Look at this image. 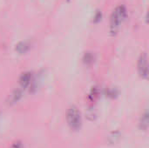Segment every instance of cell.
Segmentation results:
<instances>
[{
	"label": "cell",
	"mask_w": 149,
	"mask_h": 148,
	"mask_svg": "<svg viewBox=\"0 0 149 148\" xmlns=\"http://www.w3.org/2000/svg\"><path fill=\"white\" fill-rule=\"evenodd\" d=\"M31 82V73H24L19 79V83L23 88L30 85Z\"/></svg>",
	"instance_id": "obj_4"
},
{
	"label": "cell",
	"mask_w": 149,
	"mask_h": 148,
	"mask_svg": "<svg viewBox=\"0 0 149 148\" xmlns=\"http://www.w3.org/2000/svg\"><path fill=\"white\" fill-rule=\"evenodd\" d=\"M28 48H29V45H28L26 43H22V44H18V45L17 46V51H18L20 53L25 52V51H27Z\"/></svg>",
	"instance_id": "obj_6"
},
{
	"label": "cell",
	"mask_w": 149,
	"mask_h": 148,
	"mask_svg": "<svg viewBox=\"0 0 149 148\" xmlns=\"http://www.w3.org/2000/svg\"><path fill=\"white\" fill-rule=\"evenodd\" d=\"M67 124L73 130H78L81 126V115L80 112L76 106H72L67 112L66 115Z\"/></svg>",
	"instance_id": "obj_2"
},
{
	"label": "cell",
	"mask_w": 149,
	"mask_h": 148,
	"mask_svg": "<svg viewBox=\"0 0 149 148\" xmlns=\"http://www.w3.org/2000/svg\"><path fill=\"white\" fill-rule=\"evenodd\" d=\"M11 148H23V146L20 142H16L11 146Z\"/></svg>",
	"instance_id": "obj_8"
},
{
	"label": "cell",
	"mask_w": 149,
	"mask_h": 148,
	"mask_svg": "<svg viewBox=\"0 0 149 148\" xmlns=\"http://www.w3.org/2000/svg\"><path fill=\"white\" fill-rule=\"evenodd\" d=\"M138 71L140 75L142 78H148V57L146 54L141 55L138 63Z\"/></svg>",
	"instance_id": "obj_3"
},
{
	"label": "cell",
	"mask_w": 149,
	"mask_h": 148,
	"mask_svg": "<svg viewBox=\"0 0 149 148\" xmlns=\"http://www.w3.org/2000/svg\"><path fill=\"white\" fill-rule=\"evenodd\" d=\"M21 97V92L19 91H15L10 97H9V103L12 104V103H16Z\"/></svg>",
	"instance_id": "obj_5"
},
{
	"label": "cell",
	"mask_w": 149,
	"mask_h": 148,
	"mask_svg": "<svg viewBox=\"0 0 149 148\" xmlns=\"http://www.w3.org/2000/svg\"><path fill=\"white\" fill-rule=\"evenodd\" d=\"M148 114L146 113L145 115L142 116V121H141V125H142V128H144L145 130L148 128Z\"/></svg>",
	"instance_id": "obj_7"
},
{
	"label": "cell",
	"mask_w": 149,
	"mask_h": 148,
	"mask_svg": "<svg viewBox=\"0 0 149 148\" xmlns=\"http://www.w3.org/2000/svg\"><path fill=\"white\" fill-rule=\"evenodd\" d=\"M126 16H127V10L122 5L118 6L113 11L110 19V30L113 34H115L119 31L120 25L122 24L123 21L126 18Z\"/></svg>",
	"instance_id": "obj_1"
}]
</instances>
